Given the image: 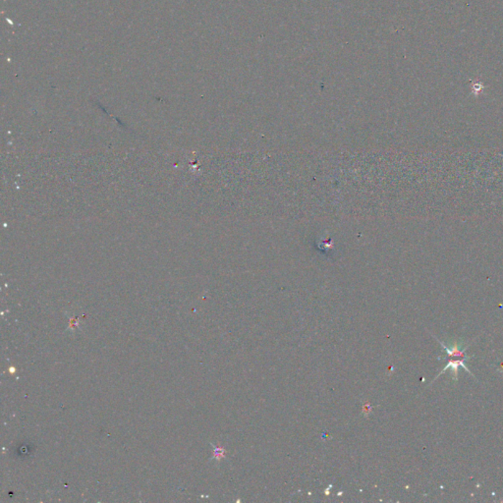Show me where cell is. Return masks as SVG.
I'll use <instances>...</instances> for the list:
<instances>
[{
    "instance_id": "cell-1",
    "label": "cell",
    "mask_w": 503,
    "mask_h": 503,
    "mask_svg": "<svg viewBox=\"0 0 503 503\" xmlns=\"http://www.w3.org/2000/svg\"><path fill=\"white\" fill-rule=\"evenodd\" d=\"M436 340L440 342V345L443 346V349L446 351V366L443 371L440 372V374L445 373L448 368L453 369L454 379H458L459 368H463L466 372L472 374V372L470 371L468 367L466 366V362L469 359V356H467L465 353L466 349L464 347L463 344L454 343L453 345H446L443 341L436 338Z\"/></svg>"
}]
</instances>
